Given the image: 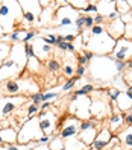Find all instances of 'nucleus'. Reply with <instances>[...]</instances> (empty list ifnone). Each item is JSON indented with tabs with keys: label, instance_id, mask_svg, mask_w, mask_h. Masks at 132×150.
<instances>
[{
	"label": "nucleus",
	"instance_id": "1",
	"mask_svg": "<svg viewBox=\"0 0 132 150\" xmlns=\"http://www.w3.org/2000/svg\"><path fill=\"white\" fill-rule=\"evenodd\" d=\"M114 62L116 59L112 56H94L88 62V71L94 81H112L117 76Z\"/></svg>",
	"mask_w": 132,
	"mask_h": 150
},
{
	"label": "nucleus",
	"instance_id": "2",
	"mask_svg": "<svg viewBox=\"0 0 132 150\" xmlns=\"http://www.w3.org/2000/svg\"><path fill=\"white\" fill-rule=\"evenodd\" d=\"M114 46H116V40H112L106 32L97 35V37L91 35V38H88L84 42L85 50L91 52L93 55H97V56H106L108 53H112Z\"/></svg>",
	"mask_w": 132,
	"mask_h": 150
},
{
	"label": "nucleus",
	"instance_id": "3",
	"mask_svg": "<svg viewBox=\"0 0 132 150\" xmlns=\"http://www.w3.org/2000/svg\"><path fill=\"white\" fill-rule=\"evenodd\" d=\"M43 137V132L40 127V121L38 117H32L24 121V125L21 126V129L18 130V137H17V143L26 146L32 143V141H38Z\"/></svg>",
	"mask_w": 132,
	"mask_h": 150
},
{
	"label": "nucleus",
	"instance_id": "4",
	"mask_svg": "<svg viewBox=\"0 0 132 150\" xmlns=\"http://www.w3.org/2000/svg\"><path fill=\"white\" fill-rule=\"evenodd\" d=\"M79 126H81V120H77L76 117H64L62 121L58 123V137L61 139H70V138H76L79 134Z\"/></svg>",
	"mask_w": 132,
	"mask_h": 150
},
{
	"label": "nucleus",
	"instance_id": "5",
	"mask_svg": "<svg viewBox=\"0 0 132 150\" xmlns=\"http://www.w3.org/2000/svg\"><path fill=\"white\" fill-rule=\"evenodd\" d=\"M90 106H91V99L88 96L85 97H77L75 102L70 105V112L77 118V120H90L91 114H90Z\"/></svg>",
	"mask_w": 132,
	"mask_h": 150
},
{
	"label": "nucleus",
	"instance_id": "6",
	"mask_svg": "<svg viewBox=\"0 0 132 150\" xmlns=\"http://www.w3.org/2000/svg\"><path fill=\"white\" fill-rule=\"evenodd\" d=\"M38 121H40V127L43 135H53L56 129H58V115L53 112H47V111H41L38 115Z\"/></svg>",
	"mask_w": 132,
	"mask_h": 150
},
{
	"label": "nucleus",
	"instance_id": "7",
	"mask_svg": "<svg viewBox=\"0 0 132 150\" xmlns=\"http://www.w3.org/2000/svg\"><path fill=\"white\" fill-rule=\"evenodd\" d=\"M81 15L79 11H76L73 6H70L67 3V6H59L58 8V14H56V24L59 28H67V26H72L73 21L77 18V17Z\"/></svg>",
	"mask_w": 132,
	"mask_h": 150
},
{
	"label": "nucleus",
	"instance_id": "8",
	"mask_svg": "<svg viewBox=\"0 0 132 150\" xmlns=\"http://www.w3.org/2000/svg\"><path fill=\"white\" fill-rule=\"evenodd\" d=\"M20 102H24L23 96H14V97L0 96V120L6 118L11 112H14L21 105Z\"/></svg>",
	"mask_w": 132,
	"mask_h": 150
},
{
	"label": "nucleus",
	"instance_id": "9",
	"mask_svg": "<svg viewBox=\"0 0 132 150\" xmlns=\"http://www.w3.org/2000/svg\"><path fill=\"white\" fill-rule=\"evenodd\" d=\"M112 58L116 61H129L132 58V41L126 38H120L116 41L112 50Z\"/></svg>",
	"mask_w": 132,
	"mask_h": 150
},
{
	"label": "nucleus",
	"instance_id": "10",
	"mask_svg": "<svg viewBox=\"0 0 132 150\" xmlns=\"http://www.w3.org/2000/svg\"><path fill=\"white\" fill-rule=\"evenodd\" d=\"M108 112H111V103H108V99L106 96L105 97H100V99H96V100H91V106H90V114L94 117V118H103Z\"/></svg>",
	"mask_w": 132,
	"mask_h": 150
},
{
	"label": "nucleus",
	"instance_id": "11",
	"mask_svg": "<svg viewBox=\"0 0 132 150\" xmlns=\"http://www.w3.org/2000/svg\"><path fill=\"white\" fill-rule=\"evenodd\" d=\"M20 73H21V68L12 59L8 58L2 64V67H0V83H3L5 81H9V79H12L14 76L20 74Z\"/></svg>",
	"mask_w": 132,
	"mask_h": 150
},
{
	"label": "nucleus",
	"instance_id": "12",
	"mask_svg": "<svg viewBox=\"0 0 132 150\" xmlns=\"http://www.w3.org/2000/svg\"><path fill=\"white\" fill-rule=\"evenodd\" d=\"M112 138V134L109 132L108 127H102L97 135H96V139L93 141V144L90 146V149L93 150H105L108 146H109V141Z\"/></svg>",
	"mask_w": 132,
	"mask_h": 150
},
{
	"label": "nucleus",
	"instance_id": "13",
	"mask_svg": "<svg viewBox=\"0 0 132 150\" xmlns=\"http://www.w3.org/2000/svg\"><path fill=\"white\" fill-rule=\"evenodd\" d=\"M125 23H123L121 20H120V17L119 18H116L114 21H109L108 23V28L105 29L106 30V33L109 35V37L112 38V40H120V38H123L125 37Z\"/></svg>",
	"mask_w": 132,
	"mask_h": 150
},
{
	"label": "nucleus",
	"instance_id": "14",
	"mask_svg": "<svg viewBox=\"0 0 132 150\" xmlns=\"http://www.w3.org/2000/svg\"><path fill=\"white\" fill-rule=\"evenodd\" d=\"M32 47H33V52H35V56H37L40 61H47V56L52 52V46L46 44L40 37L32 42Z\"/></svg>",
	"mask_w": 132,
	"mask_h": 150
},
{
	"label": "nucleus",
	"instance_id": "15",
	"mask_svg": "<svg viewBox=\"0 0 132 150\" xmlns=\"http://www.w3.org/2000/svg\"><path fill=\"white\" fill-rule=\"evenodd\" d=\"M117 138L123 150H132V126L123 127L117 134Z\"/></svg>",
	"mask_w": 132,
	"mask_h": 150
},
{
	"label": "nucleus",
	"instance_id": "16",
	"mask_svg": "<svg viewBox=\"0 0 132 150\" xmlns=\"http://www.w3.org/2000/svg\"><path fill=\"white\" fill-rule=\"evenodd\" d=\"M123 125H125V114L123 112H114L109 115L108 118V129L109 132L112 134V132H119L123 129Z\"/></svg>",
	"mask_w": 132,
	"mask_h": 150
},
{
	"label": "nucleus",
	"instance_id": "17",
	"mask_svg": "<svg viewBox=\"0 0 132 150\" xmlns=\"http://www.w3.org/2000/svg\"><path fill=\"white\" fill-rule=\"evenodd\" d=\"M3 91V96L8 97H14V96H20L21 93V85L20 81H15V79H9V81H5L3 86L0 88Z\"/></svg>",
	"mask_w": 132,
	"mask_h": 150
},
{
	"label": "nucleus",
	"instance_id": "18",
	"mask_svg": "<svg viewBox=\"0 0 132 150\" xmlns=\"http://www.w3.org/2000/svg\"><path fill=\"white\" fill-rule=\"evenodd\" d=\"M17 137H18V130H15L12 127L0 129V138H2L5 146H11V144L17 143Z\"/></svg>",
	"mask_w": 132,
	"mask_h": 150
},
{
	"label": "nucleus",
	"instance_id": "19",
	"mask_svg": "<svg viewBox=\"0 0 132 150\" xmlns=\"http://www.w3.org/2000/svg\"><path fill=\"white\" fill-rule=\"evenodd\" d=\"M97 132H99V129H96V127H90V129H87V130H81L77 134V139L81 141V143H84L87 147H90L93 144V141L96 139Z\"/></svg>",
	"mask_w": 132,
	"mask_h": 150
},
{
	"label": "nucleus",
	"instance_id": "20",
	"mask_svg": "<svg viewBox=\"0 0 132 150\" xmlns=\"http://www.w3.org/2000/svg\"><path fill=\"white\" fill-rule=\"evenodd\" d=\"M18 3H20V8H21V12H31L37 17V18L43 12V8L40 6L41 2H18Z\"/></svg>",
	"mask_w": 132,
	"mask_h": 150
},
{
	"label": "nucleus",
	"instance_id": "21",
	"mask_svg": "<svg viewBox=\"0 0 132 150\" xmlns=\"http://www.w3.org/2000/svg\"><path fill=\"white\" fill-rule=\"evenodd\" d=\"M116 103V108L120 111V112H125V111H131L132 109V102L128 99V96L125 93H121L119 96V99L114 102Z\"/></svg>",
	"mask_w": 132,
	"mask_h": 150
},
{
	"label": "nucleus",
	"instance_id": "22",
	"mask_svg": "<svg viewBox=\"0 0 132 150\" xmlns=\"http://www.w3.org/2000/svg\"><path fill=\"white\" fill-rule=\"evenodd\" d=\"M85 149H88V147L84 143H81L77 139V137L64 141V150H85Z\"/></svg>",
	"mask_w": 132,
	"mask_h": 150
},
{
	"label": "nucleus",
	"instance_id": "23",
	"mask_svg": "<svg viewBox=\"0 0 132 150\" xmlns=\"http://www.w3.org/2000/svg\"><path fill=\"white\" fill-rule=\"evenodd\" d=\"M11 44L9 42H0V67L5 61L9 58V53H11Z\"/></svg>",
	"mask_w": 132,
	"mask_h": 150
},
{
	"label": "nucleus",
	"instance_id": "24",
	"mask_svg": "<svg viewBox=\"0 0 132 150\" xmlns=\"http://www.w3.org/2000/svg\"><path fill=\"white\" fill-rule=\"evenodd\" d=\"M129 11H131V6L126 0H119V2H116V12L119 14V17L129 14Z\"/></svg>",
	"mask_w": 132,
	"mask_h": 150
},
{
	"label": "nucleus",
	"instance_id": "25",
	"mask_svg": "<svg viewBox=\"0 0 132 150\" xmlns=\"http://www.w3.org/2000/svg\"><path fill=\"white\" fill-rule=\"evenodd\" d=\"M93 91H94V85L87 83V85H84V86H81V88H77L73 94L77 96V97H85V96H90Z\"/></svg>",
	"mask_w": 132,
	"mask_h": 150
},
{
	"label": "nucleus",
	"instance_id": "26",
	"mask_svg": "<svg viewBox=\"0 0 132 150\" xmlns=\"http://www.w3.org/2000/svg\"><path fill=\"white\" fill-rule=\"evenodd\" d=\"M46 68L49 73H58L61 70V64L58 59H47L46 61Z\"/></svg>",
	"mask_w": 132,
	"mask_h": 150
},
{
	"label": "nucleus",
	"instance_id": "27",
	"mask_svg": "<svg viewBox=\"0 0 132 150\" xmlns=\"http://www.w3.org/2000/svg\"><path fill=\"white\" fill-rule=\"evenodd\" d=\"M79 81H81V79H79V77H76V76L70 77L68 81H67V82H65L62 86H61V91H62V93H68L70 90H73V88L76 86V83H77Z\"/></svg>",
	"mask_w": 132,
	"mask_h": 150
},
{
	"label": "nucleus",
	"instance_id": "28",
	"mask_svg": "<svg viewBox=\"0 0 132 150\" xmlns=\"http://www.w3.org/2000/svg\"><path fill=\"white\" fill-rule=\"evenodd\" d=\"M50 150H64V139H61L59 137H53V139L49 143Z\"/></svg>",
	"mask_w": 132,
	"mask_h": 150
},
{
	"label": "nucleus",
	"instance_id": "29",
	"mask_svg": "<svg viewBox=\"0 0 132 150\" xmlns=\"http://www.w3.org/2000/svg\"><path fill=\"white\" fill-rule=\"evenodd\" d=\"M120 94H121V91H119L117 88H114V86L108 88V90L105 91V96H106V99H108L109 102H116V100L119 99Z\"/></svg>",
	"mask_w": 132,
	"mask_h": 150
},
{
	"label": "nucleus",
	"instance_id": "30",
	"mask_svg": "<svg viewBox=\"0 0 132 150\" xmlns=\"http://www.w3.org/2000/svg\"><path fill=\"white\" fill-rule=\"evenodd\" d=\"M26 67H29L31 71H38V67H40V59L37 56H33L31 59H28V64H26Z\"/></svg>",
	"mask_w": 132,
	"mask_h": 150
},
{
	"label": "nucleus",
	"instance_id": "31",
	"mask_svg": "<svg viewBox=\"0 0 132 150\" xmlns=\"http://www.w3.org/2000/svg\"><path fill=\"white\" fill-rule=\"evenodd\" d=\"M81 12H84L85 15H90V14H97V6H96V3H94V2H88V5L84 8V9H82Z\"/></svg>",
	"mask_w": 132,
	"mask_h": 150
},
{
	"label": "nucleus",
	"instance_id": "32",
	"mask_svg": "<svg viewBox=\"0 0 132 150\" xmlns=\"http://www.w3.org/2000/svg\"><path fill=\"white\" fill-rule=\"evenodd\" d=\"M61 68H62V73H64V76H67L68 79L75 76V70H76V67H73L72 64H65V65H62Z\"/></svg>",
	"mask_w": 132,
	"mask_h": 150
},
{
	"label": "nucleus",
	"instance_id": "33",
	"mask_svg": "<svg viewBox=\"0 0 132 150\" xmlns=\"http://www.w3.org/2000/svg\"><path fill=\"white\" fill-rule=\"evenodd\" d=\"M37 37V32L35 30H28V32H24V35L21 37V44H28V42H31V40L32 38H35Z\"/></svg>",
	"mask_w": 132,
	"mask_h": 150
},
{
	"label": "nucleus",
	"instance_id": "34",
	"mask_svg": "<svg viewBox=\"0 0 132 150\" xmlns=\"http://www.w3.org/2000/svg\"><path fill=\"white\" fill-rule=\"evenodd\" d=\"M114 67H116L117 74H123L126 71V62L125 61H116V62H114Z\"/></svg>",
	"mask_w": 132,
	"mask_h": 150
},
{
	"label": "nucleus",
	"instance_id": "35",
	"mask_svg": "<svg viewBox=\"0 0 132 150\" xmlns=\"http://www.w3.org/2000/svg\"><path fill=\"white\" fill-rule=\"evenodd\" d=\"M84 18H85V15H79L77 18L75 20V26H76L77 33H82L84 32Z\"/></svg>",
	"mask_w": 132,
	"mask_h": 150
},
{
	"label": "nucleus",
	"instance_id": "36",
	"mask_svg": "<svg viewBox=\"0 0 132 150\" xmlns=\"http://www.w3.org/2000/svg\"><path fill=\"white\" fill-rule=\"evenodd\" d=\"M125 73H126L125 79L129 81V83H132V58L129 61H126V71Z\"/></svg>",
	"mask_w": 132,
	"mask_h": 150
},
{
	"label": "nucleus",
	"instance_id": "37",
	"mask_svg": "<svg viewBox=\"0 0 132 150\" xmlns=\"http://www.w3.org/2000/svg\"><path fill=\"white\" fill-rule=\"evenodd\" d=\"M24 46V55L28 59L33 58L35 56V52H33V47H32V42H28V44H23Z\"/></svg>",
	"mask_w": 132,
	"mask_h": 150
},
{
	"label": "nucleus",
	"instance_id": "38",
	"mask_svg": "<svg viewBox=\"0 0 132 150\" xmlns=\"http://www.w3.org/2000/svg\"><path fill=\"white\" fill-rule=\"evenodd\" d=\"M40 112V105H29V108H28V118H32L35 117V114H38Z\"/></svg>",
	"mask_w": 132,
	"mask_h": 150
},
{
	"label": "nucleus",
	"instance_id": "39",
	"mask_svg": "<svg viewBox=\"0 0 132 150\" xmlns=\"http://www.w3.org/2000/svg\"><path fill=\"white\" fill-rule=\"evenodd\" d=\"M31 100H32L33 105H41V103H43V93L38 91V93L31 94Z\"/></svg>",
	"mask_w": 132,
	"mask_h": 150
},
{
	"label": "nucleus",
	"instance_id": "40",
	"mask_svg": "<svg viewBox=\"0 0 132 150\" xmlns=\"http://www.w3.org/2000/svg\"><path fill=\"white\" fill-rule=\"evenodd\" d=\"M41 40L49 46H56V35H44V37H41Z\"/></svg>",
	"mask_w": 132,
	"mask_h": 150
},
{
	"label": "nucleus",
	"instance_id": "41",
	"mask_svg": "<svg viewBox=\"0 0 132 150\" xmlns=\"http://www.w3.org/2000/svg\"><path fill=\"white\" fill-rule=\"evenodd\" d=\"M53 139V135H43L38 141H37V146H49V143Z\"/></svg>",
	"mask_w": 132,
	"mask_h": 150
},
{
	"label": "nucleus",
	"instance_id": "42",
	"mask_svg": "<svg viewBox=\"0 0 132 150\" xmlns=\"http://www.w3.org/2000/svg\"><path fill=\"white\" fill-rule=\"evenodd\" d=\"M105 32L106 30H105L103 26H93V28L90 29V35H93V37H97V35H102Z\"/></svg>",
	"mask_w": 132,
	"mask_h": 150
},
{
	"label": "nucleus",
	"instance_id": "43",
	"mask_svg": "<svg viewBox=\"0 0 132 150\" xmlns=\"http://www.w3.org/2000/svg\"><path fill=\"white\" fill-rule=\"evenodd\" d=\"M88 71V68L85 67V65H77L76 67V70H75V76L76 77H79V79H82L84 76H85V73Z\"/></svg>",
	"mask_w": 132,
	"mask_h": 150
},
{
	"label": "nucleus",
	"instance_id": "44",
	"mask_svg": "<svg viewBox=\"0 0 132 150\" xmlns=\"http://www.w3.org/2000/svg\"><path fill=\"white\" fill-rule=\"evenodd\" d=\"M123 38L132 41V21L126 23V26H125V37H123Z\"/></svg>",
	"mask_w": 132,
	"mask_h": 150
},
{
	"label": "nucleus",
	"instance_id": "45",
	"mask_svg": "<svg viewBox=\"0 0 132 150\" xmlns=\"http://www.w3.org/2000/svg\"><path fill=\"white\" fill-rule=\"evenodd\" d=\"M58 94L53 93V91H50V93H43V102H52L53 99H56Z\"/></svg>",
	"mask_w": 132,
	"mask_h": 150
},
{
	"label": "nucleus",
	"instance_id": "46",
	"mask_svg": "<svg viewBox=\"0 0 132 150\" xmlns=\"http://www.w3.org/2000/svg\"><path fill=\"white\" fill-rule=\"evenodd\" d=\"M93 21H94V26H103L105 17L100 15V14H96V15H93Z\"/></svg>",
	"mask_w": 132,
	"mask_h": 150
},
{
	"label": "nucleus",
	"instance_id": "47",
	"mask_svg": "<svg viewBox=\"0 0 132 150\" xmlns=\"http://www.w3.org/2000/svg\"><path fill=\"white\" fill-rule=\"evenodd\" d=\"M84 26L90 30L93 26H94V21H93V15H85V18H84Z\"/></svg>",
	"mask_w": 132,
	"mask_h": 150
},
{
	"label": "nucleus",
	"instance_id": "48",
	"mask_svg": "<svg viewBox=\"0 0 132 150\" xmlns=\"http://www.w3.org/2000/svg\"><path fill=\"white\" fill-rule=\"evenodd\" d=\"M77 65H85V67H88V61H87V58L84 56V53L77 55Z\"/></svg>",
	"mask_w": 132,
	"mask_h": 150
},
{
	"label": "nucleus",
	"instance_id": "49",
	"mask_svg": "<svg viewBox=\"0 0 132 150\" xmlns=\"http://www.w3.org/2000/svg\"><path fill=\"white\" fill-rule=\"evenodd\" d=\"M125 125L126 126H132V111L125 114Z\"/></svg>",
	"mask_w": 132,
	"mask_h": 150
},
{
	"label": "nucleus",
	"instance_id": "50",
	"mask_svg": "<svg viewBox=\"0 0 132 150\" xmlns=\"http://www.w3.org/2000/svg\"><path fill=\"white\" fill-rule=\"evenodd\" d=\"M50 106H52V102H43L40 105V111H47L50 109Z\"/></svg>",
	"mask_w": 132,
	"mask_h": 150
},
{
	"label": "nucleus",
	"instance_id": "51",
	"mask_svg": "<svg viewBox=\"0 0 132 150\" xmlns=\"http://www.w3.org/2000/svg\"><path fill=\"white\" fill-rule=\"evenodd\" d=\"M84 56L87 58V61L90 62V61H93V58H94V55L91 53V52H88V50H85V53H84Z\"/></svg>",
	"mask_w": 132,
	"mask_h": 150
},
{
	"label": "nucleus",
	"instance_id": "52",
	"mask_svg": "<svg viewBox=\"0 0 132 150\" xmlns=\"http://www.w3.org/2000/svg\"><path fill=\"white\" fill-rule=\"evenodd\" d=\"M125 94L128 96V99H129V100L132 102V86H131V85H129V86L126 88V91H125Z\"/></svg>",
	"mask_w": 132,
	"mask_h": 150
},
{
	"label": "nucleus",
	"instance_id": "53",
	"mask_svg": "<svg viewBox=\"0 0 132 150\" xmlns=\"http://www.w3.org/2000/svg\"><path fill=\"white\" fill-rule=\"evenodd\" d=\"M35 150H50L49 146H35Z\"/></svg>",
	"mask_w": 132,
	"mask_h": 150
},
{
	"label": "nucleus",
	"instance_id": "54",
	"mask_svg": "<svg viewBox=\"0 0 132 150\" xmlns=\"http://www.w3.org/2000/svg\"><path fill=\"white\" fill-rule=\"evenodd\" d=\"M8 147V150H20L18 147H17V146H14V144H11V146H6Z\"/></svg>",
	"mask_w": 132,
	"mask_h": 150
},
{
	"label": "nucleus",
	"instance_id": "55",
	"mask_svg": "<svg viewBox=\"0 0 132 150\" xmlns=\"http://www.w3.org/2000/svg\"><path fill=\"white\" fill-rule=\"evenodd\" d=\"M128 3H129V6H131V11H129V15L132 17V2H128Z\"/></svg>",
	"mask_w": 132,
	"mask_h": 150
},
{
	"label": "nucleus",
	"instance_id": "56",
	"mask_svg": "<svg viewBox=\"0 0 132 150\" xmlns=\"http://www.w3.org/2000/svg\"><path fill=\"white\" fill-rule=\"evenodd\" d=\"M112 150H123L121 147H116V149H112Z\"/></svg>",
	"mask_w": 132,
	"mask_h": 150
},
{
	"label": "nucleus",
	"instance_id": "57",
	"mask_svg": "<svg viewBox=\"0 0 132 150\" xmlns=\"http://www.w3.org/2000/svg\"><path fill=\"white\" fill-rule=\"evenodd\" d=\"M0 146H3V141H2V138H0Z\"/></svg>",
	"mask_w": 132,
	"mask_h": 150
},
{
	"label": "nucleus",
	"instance_id": "58",
	"mask_svg": "<svg viewBox=\"0 0 132 150\" xmlns=\"http://www.w3.org/2000/svg\"><path fill=\"white\" fill-rule=\"evenodd\" d=\"M129 85H131V86H132V83H129Z\"/></svg>",
	"mask_w": 132,
	"mask_h": 150
}]
</instances>
